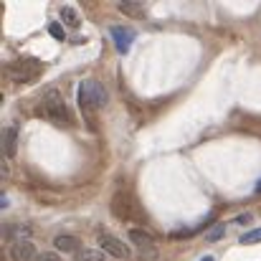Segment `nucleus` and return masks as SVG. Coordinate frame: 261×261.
Here are the masks:
<instances>
[{
  "label": "nucleus",
  "mask_w": 261,
  "mask_h": 261,
  "mask_svg": "<svg viewBox=\"0 0 261 261\" xmlns=\"http://www.w3.org/2000/svg\"><path fill=\"white\" fill-rule=\"evenodd\" d=\"M96 241H99L101 251L109 254V256H114V259H127V256H129V246H124L122 239H117V236H112V233H107V231H101Z\"/></svg>",
  "instance_id": "nucleus-4"
},
{
  "label": "nucleus",
  "mask_w": 261,
  "mask_h": 261,
  "mask_svg": "<svg viewBox=\"0 0 261 261\" xmlns=\"http://www.w3.org/2000/svg\"><path fill=\"white\" fill-rule=\"evenodd\" d=\"M61 20L66 23V25H71V28H79V13L74 10V8H61Z\"/></svg>",
  "instance_id": "nucleus-12"
},
{
  "label": "nucleus",
  "mask_w": 261,
  "mask_h": 261,
  "mask_svg": "<svg viewBox=\"0 0 261 261\" xmlns=\"http://www.w3.org/2000/svg\"><path fill=\"white\" fill-rule=\"evenodd\" d=\"M256 241H261V228H254V231L241 236V244H256Z\"/></svg>",
  "instance_id": "nucleus-14"
},
{
  "label": "nucleus",
  "mask_w": 261,
  "mask_h": 261,
  "mask_svg": "<svg viewBox=\"0 0 261 261\" xmlns=\"http://www.w3.org/2000/svg\"><path fill=\"white\" fill-rule=\"evenodd\" d=\"M251 221H254V216H251V213H244V216H239V218H236V223H251Z\"/></svg>",
  "instance_id": "nucleus-18"
},
{
  "label": "nucleus",
  "mask_w": 261,
  "mask_h": 261,
  "mask_svg": "<svg viewBox=\"0 0 261 261\" xmlns=\"http://www.w3.org/2000/svg\"><path fill=\"white\" fill-rule=\"evenodd\" d=\"M107 99H109V94H107L104 84H99V82H84L79 87V107H82V114L87 117V122L91 127L96 122L94 119V112L101 109L107 104Z\"/></svg>",
  "instance_id": "nucleus-1"
},
{
  "label": "nucleus",
  "mask_w": 261,
  "mask_h": 261,
  "mask_svg": "<svg viewBox=\"0 0 261 261\" xmlns=\"http://www.w3.org/2000/svg\"><path fill=\"white\" fill-rule=\"evenodd\" d=\"M15 150H18V124H10L3 135V152L5 158H15Z\"/></svg>",
  "instance_id": "nucleus-8"
},
{
  "label": "nucleus",
  "mask_w": 261,
  "mask_h": 261,
  "mask_svg": "<svg viewBox=\"0 0 261 261\" xmlns=\"http://www.w3.org/2000/svg\"><path fill=\"white\" fill-rule=\"evenodd\" d=\"M10 259L13 261H36V246L31 241H13L10 244Z\"/></svg>",
  "instance_id": "nucleus-5"
},
{
  "label": "nucleus",
  "mask_w": 261,
  "mask_h": 261,
  "mask_svg": "<svg viewBox=\"0 0 261 261\" xmlns=\"http://www.w3.org/2000/svg\"><path fill=\"white\" fill-rule=\"evenodd\" d=\"M254 190H256V193H259V195H261V180H259V182H256V188H254Z\"/></svg>",
  "instance_id": "nucleus-19"
},
{
  "label": "nucleus",
  "mask_w": 261,
  "mask_h": 261,
  "mask_svg": "<svg viewBox=\"0 0 261 261\" xmlns=\"http://www.w3.org/2000/svg\"><path fill=\"white\" fill-rule=\"evenodd\" d=\"M129 241L137 244L142 249V254L147 251V256H155V239H152V233H147L142 228H129Z\"/></svg>",
  "instance_id": "nucleus-7"
},
{
  "label": "nucleus",
  "mask_w": 261,
  "mask_h": 261,
  "mask_svg": "<svg viewBox=\"0 0 261 261\" xmlns=\"http://www.w3.org/2000/svg\"><path fill=\"white\" fill-rule=\"evenodd\" d=\"M38 114H41L43 119L54 122V124H71V114H69V109H66V101H64V96H61L56 89H51V91L43 94Z\"/></svg>",
  "instance_id": "nucleus-2"
},
{
  "label": "nucleus",
  "mask_w": 261,
  "mask_h": 261,
  "mask_svg": "<svg viewBox=\"0 0 261 261\" xmlns=\"http://www.w3.org/2000/svg\"><path fill=\"white\" fill-rule=\"evenodd\" d=\"M48 31H51V36H54V38H59V41H64V36H66V33H64V28H61L59 23H51V28H48Z\"/></svg>",
  "instance_id": "nucleus-15"
},
{
  "label": "nucleus",
  "mask_w": 261,
  "mask_h": 261,
  "mask_svg": "<svg viewBox=\"0 0 261 261\" xmlns=\"http://www.w3.org/2000/svg\"><path fill=\"white\" fill-rule=\"evenodd\" d=\"M8 239H13V241H31V226H13V228H8Z\"/></svg>",
  "instance_id": "nucleus-11"
},
{
  "label": "nucleus",
  "mask_w": 261,
  "mask_h": 261,
  "mask_svg": "<svg viewBox=\"0 0 261 261\" xmlns=\"http://www.w3.org/2000/svg\"><path fill=\"white\" fill-rule=\"evenodd\" d=\"M54 246L59 249V251H64V254H79L82 249V241L76 239V236H59L56 241H54Z\"/></svg>",
  "instance_id": "nucleus-9"
},
{
  "label": "nucleus",
  "mask_w": 261,
  "mask_h": 261,
  "mask_svg": "<svg viewBox=\"0 0 261 261\" xmlns=\"http://www.w3.org/2000/svg\"><path fill=\"white\" fill-rule=\"evenodd\" d=\"M36 261H61V256L54 254V251H43V254H38V259Z\"/></svg>",
  "instance_id": "nucleus-16"
},
{
  "label": "nucleus",
  "mask_w": 261,
  "mask_h": 261,
  "mask_svg": "<svg viewBox=\"0 0 261 261\" xmlns=\"http://www.w3.org/2000/svg\"><path fill=\"white\" fill-rule=\"evenodd\" d=\"M203 261H213V256H205V259H203Z\"/></svg>",
  "instance_id": "nucleus-20"
},
{
  "label": "nucleus",
  "mask_w": 261,
  "mask_h": 261,
  "mask_svg": "<svg viewBox=\"0 0 261 261\" xmlns=\"http://www.w3.org/2000/svg\"><path fill=\"white\" fill-rule=\"evenodd\" d=\"M76 261H107V254L101 249H82L76 254Z\"/></svg>",
  "instance_id": "nucleus-10"
},
{
  "label": "nucleus",
  "mask_w": 261,
  "mask_h": 261,
  "mask_svg": "<svg viewBox=\"0 0 261 261\" xmlns=\"http://www.w3.org/2000/svg\"><path fill=\"white\" fill-rule=\"evenodd\" d=\"M5 71H8V76H10L15 84H28L31 79L38 76L41 64H38V61H13V64H8Z\"/></svg>",
  "instance_id": "nucleus-3"
},
{
  "label": "nucleus",
  "mask_w": 261,
  "mask_h": 261,
  "mask_svg": "<svg viewBox=\"0 0 261 261\" xmlns=\"http://www.w3.org/2000/svg\"><path fill=\"white\" fill-rule=\"evenodd\" d=\"M223 228H226V226H216V228H213V231H211V233H208L205 239H208V241H213V239H218V236L223 233Z\"/></svg>",
  "instance_id": "nucleus-17"
},
{
  "label": "nucleus",
  "mask_w": 261,
  "mask_h": 261,
  "mask_svg": "<svg viewBox=\"0 0 261 261\" xmlns=\"http://www.w3.org/2000/svg\"><path fill=\"white\" fill-rule=\"evenodd\" d=\"M112 41H114V46H117L119 54H127L129 46H132V41H135V31H132V28L114 25V28H112Z\"/></svg>",
  "instance_id": "nucleus-6"
},
{
  "label": "nucleus",
  "mask_w": 261,
  "mask_h": 261,
  "mask_svg": "<svg viewBox=\"0 0 261 261\" xmlns=\"http://www.w3.org/2000/svg\"><path fill=\"white\" fill-rule=\"evenodd\" d=\"M119 10L127 13V15H142V5L137 0H129V3H119Z\"/></svg>",
  "instance_id": "nucleus-13"
}]
</instances>
